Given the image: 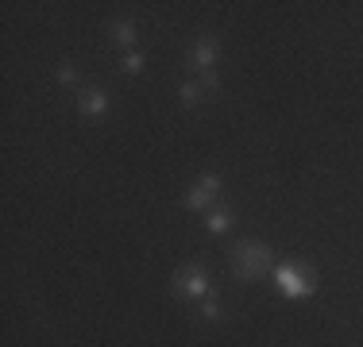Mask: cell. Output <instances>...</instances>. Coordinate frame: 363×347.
Listing matches in <instances>:
<instances>
[{"instance_id": "obj_5", "label": "cell", "mask_w": 363, "mask_h": 347, "mask_svg": "<svg viewBox=\"0 0 363 347\" xmlns=\"http://www.w3.org/2000/svg\"><path fill=\"white\" fill-rule=\"evenodd\" d=\"M217 58H220V42L213 39V35H201V39L194 42V55H189L194 69L197 74H201V69H217Z\"/></svg>"}, {"instance_id": "obj_10", "label": "cell", "mask_w": 363, "mask_h": 347, "mask_svg": "<svg viewBox=\"0 0 363 347\" xmlns=\"http://www.w3.org/2000/svg\"><path fill=\"white\" fill-rule=\"evenodd\" d=\"M143 62H147V55H140V50H128V55H124V62H120V69L135 77V74L143 69Z\"/></svg>"}, {"instance_id": "obj_3", "label": "cell", "mask_w": 363, "mask_h": 347, "mask_svg": "<svg viewBox=\"0 0 363 347\" xmlns=\"http://www.w3.org/2000/svg\"><path fill=\"white\" fill-rule=\"evenodd\" d=\"M274 285H279L286 297H313V274L306 271V266L298 263H282L279 271H274Z\"/></svg>"}, {"instance_id": "obj_6", "label": "cell", "mask_w": 363, "mask_h": 347, "mask_svg": "<svg viewBox=\"0 0 363 347\" xmlns=\"http://www.w3.org/2000/svg\"><path fill=\"white\" fill-rule=\"evenodd\" d=\"M77 112H82V116H105V112H108L105 89H97V85L82 89V93H77Z\"/></svg>"}, {"instance_id": "obj_12", "label": "cell", "mask_w": 363, "mask_h": 347, "mask_svg": "<svg viewBox=\"0 0 363 347\" xmlns=\"http://www.w3.org/2000/svg\"><path fill=\"white\" fill-rule=\"evenodd\" d=\"M201 320H209V324H213V320H220V305H217V293H213V297H205V301H201Z\"/></svg>"}, {"instance_id": "obj_8", "label": "cell", "mask_w": 363, "mask_h": 347, "mask_svg": "<svg viewBox=\"0 0 363 347\" xmlns=\"http://www.w3.org/2000/svg\"><path fill=\"white\" fill-rule=\"evenodd\" d=\"M108 35H112V42H116V47H132V42H135V23L132 20H112L108 23Z\"/></svg>"}, {"instance_id": "obj_1", "label": "cell", "mask_w": 363, "mask_h": 347, "mask_svg": "<svg viewBox=\"0 0 363 347\" xmlns=\"http://www.w3.org/2000/svg\"><path fill=\"white\" fill-rule=\"evenodd\" d=\"M274 266V255L267 243L259 239H240L236 247H232V274L240 278V282H259V278H267Z\"/></svg>"}, {"instance_id": "obj_4", "label": "cell", "mask_w": 363, "mask_h": 347, "mask_svg": "<svg viewBox=\"0 0 363 347\" xmlns=\"http://www.w3.org/2000/svg\"><path fill=\"white\" fill-rule=\"evenodd\" d=\"M217 197H220V178H217V174H205V178L197 181L186 197H182V205L194 208V212H209V205L217 201Z\"/></svg>"}, {"instance_id": "obj_13", "label": "cell", "mask_w": 363, "mask_h": 347, "mask_svg": "<svg viewBox=\"0 0 363 347\" xmlns=\"http://www.w3.org/2000/svg\"><path fill=\"white\" fill-rule=\"evenodd\" d=\"M58 81H62V85H77V69H74V62H62V66H58Z\"/></svg>"}, {"instance_id": "obj_7", "label": "cell", "mask_w": 363, "mask_h": 347, "mask_svg": "<svg viewBox=\"0 0 363 347\" xmlns=\"http://www.w3.org/2000/svg\"><path fill=\"white\" fill-rule=\"evenodd\" d=\"M228 228H232L228 208H213V212H205V232H209V236H224Z\"/></svg>"}, {"instance_id": "obj_11", "label": "cell", "mask_w": 363, "mask_h": 347, "mask_svg": "<svg viewBox=\"0 0 363 347\" xmlns=\"http://www.w3.org/2000/svg\"><path fill=\"white\" fill-rule=\"evenodd\" d=\"M197 85H201V93H217V89H220L217 69H201V74H197Z\"/></svg>"}, {"instance_id": "obj_2", "label": "cell", "mask_w": 363, "mask_h": 347, "mask_svg": "<svg viewBox=\"0 0 363 347\" xmlns=\"http://www.w3.org/2000/svg\"><path fill=\"white\" fill-rule=\"evenodd\" d=\"M213 293H217V285L209 282L205 266L189 263L186 271L174 274V297H197V301H205V297H213Z\"/></svg>"}, {"instance_id": "obj_9", "label": "cell", "mask_w": 363, "mask_h": 347, "mask_svg": "<svg viewBox=\"0 0 363 347\" xmlns=\"http://www.w3.org/2000/svg\"><path fill=\"white\" fill-rule=\"evenodd\" d=\"M178 97H182V104H186V108H197V104H201V85L197 81H186L178 89Z\"/></svg>"}]
</instances>
